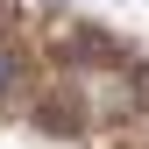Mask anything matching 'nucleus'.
I'll return each instance as SVG.
<instances>
[{
  "label": "nucleus",
  "mask_w": 149,
  "mask_h": 149,
  "mask_svg": "<svg viewBox=\"0 0 149 149\" xmlns=\"http://www.w3.org/2000/svg\"><path fill=\"white\" fill-rule=\"evenodd\" d=\"M64 50H71L78 64H128V50H121L107 29H64Z\"/></svg>",
  "instance_id": "nucleus-1"
},
{
  "label": "nucleus",
  "mask_w": 149,
  "mask_h": 149,
  "mask_svg": "<svg viewBox=\"0 0 149 149\" xmlns=\"http://www.w3.org/2000/svg\"><path fill=\"white\" fill-rule=\"evenodd\" d=\"M14 85H22V57H14V50H7V43H0V100H7V92H14Z\"/></svg>",
  "instance_id": "nucleus-2"
},
{
  "label": "nucleus",
  "mask_w": 149,
  "mask_h": 149,
  "mask_svg": "<svg viewBox=\"0 0 149 149\" xmlns=\"http://www.w3.org/2000/svg\"><path fill=\"white\" fill-rule=\"evenodd\" d=\"M128 92H135V107H142V121H149V64H128Z\"/></svg>",
  "instance_id": "nucleus-3"
},
{
  "label": "nucleus",
  "mask_w": 149,
  "mask_h": 149,
  "mask_svg": "<svg viewBox=\"0 0 149 149\" xmlns=\"http://www.w3.org/2000/svg\"><path fill=\"white\" fill-rule=\"evenodd\" d=\"M50 7H71V0H50Z\"/></svg>",
  "instance_id": "nucleus-4"
}]
</instances>
